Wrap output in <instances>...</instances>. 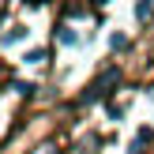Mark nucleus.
<instances>
[{
	"mask_svg": "<svg viewBox=\"0 0 154 154\" xmlns=\"http://www.w3.org/2000/svg\"><path fill=\"white\" fill-rule=\"evenodd\" d=\"M109 83H117V72H105V75H102V79H98V83H94V87H90V90H87V94H83V102H98V98H102V94H105V87H109Z\"/></svg>",
	"mask_w": 154,
	"mask_h": 154,
	"instance_id": "f257e3e1",
	"label": "nucleus"
},
{
	"mask_svg": "<svg viewBox=\"0 0 154 154\" xmlns=\"http://www.w3.org/2000/svg\"><path fill=\"white\" fill-rule=\"evenodd\" d=\"M150 11H154V4H150V0H139V8H135V15H139V19H150Z\"/></svg>",
	"mask_w": 154,
	"mask_h": 154,
	"instance_id": "f03ea898",
	"label": "nucleus"
},
{
	"mask_svg": "<svg viewBox=\"0 0 154 154\" xmlns=\"http://www.w3.org/2000/svg\"><path fill=\"white\" fill-rule=\"evenodd\" d=\"M23 60H30V64H38V60H45V49H30V53H26Z\"/></svg>",
	"mask_w": 154,
	"mask_h": 154,
	"instance_id": "7ed1b4c3",
	"label": "nucleus"
},
{
	"mask_svg": "<svg viewBox=\"0 0 154 154\" xmlns=\"http://www.w3.org/2000/svg\"><path fill=\"white\" fill-rule=\"evenodd\" d=\"M60 42H64V45H75V30L64 26V30H60Z\"/></svg>",
	"mask_w": 154,
	"mask_h": 154,
	"instance_id": "20e7f679",
	"label": "nucleus"
}]
</instances>
